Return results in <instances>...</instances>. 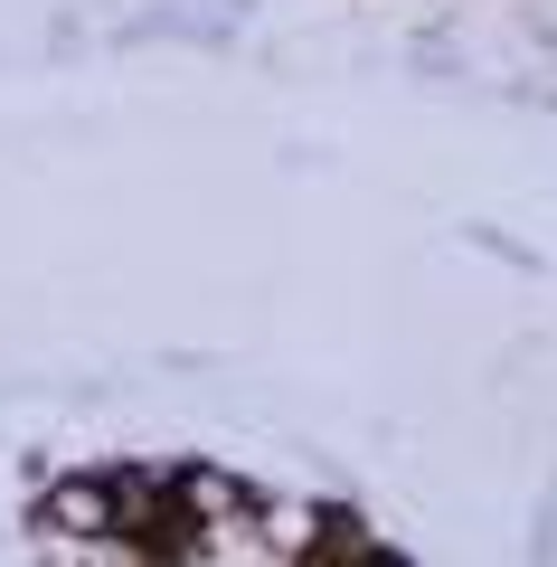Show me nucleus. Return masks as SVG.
Masks as SVG:
<instances>
[{"label": "nucleus", "mask_w": 557, "mask_h": 567, "mask_svg": "<svg viewBox=\"0 0 557 567\" xmlns=\"http://www.w3.org/2000/svg\"><path fill=\"white\" fill-rule=\"evenodd\" d=\"M179 502H189V511H218V520H227V511H246V492L227 483V473H179Z\"/></svg>", "instance_id": "f03ea898"}, {"label": "nucleus", "mask_w": 557, "mask_h": 567, "mask_svg": "<svg viewBox=\"0 0 557 567\" xmlns=\"http://www.w3.org/2000/svg\"><path fill=\"white\" fill-rule=\"evenodd\" d=\"M48 529H66V539L114 529V492H104V483H58V492H48Z\"/></svg>", "instance_id": "f257e3e1"}, {"label": "nucleus", "mask_w": 557, "mask_h": 567, "mask_svg": "<svg viewBox=\"0 0 557 567\" xmlns=\"http://www.w3.org/2000/svg\"><path fill=\"white\" fill-rule=\"evenodd\" d=\"M369 567H406V558H369Z\"/></svg>", "instance_id": "7ed1b4c3"}]
</instances>
